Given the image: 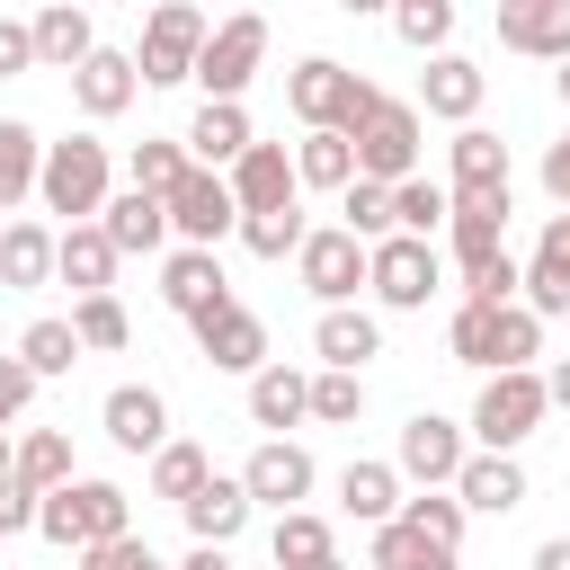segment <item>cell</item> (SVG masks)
I'll use <instances>...</instances> for the list:
<instances>
[{
	"label": "cell",
	"instance_id": "obj_32",
	"mask_svg": "<svg viewBox=\"0 0 570 570\" xmlns=\"http://www.w3.org/2000/svg\"><path fill=\"white\" fill-rule=\"evenodd\" d=\"M338 508H347L356 525H392V517H401V472H392V463H347V472H338Z\"/></svg>",
	"mask_w": 570,
	"mask_h": 570
},
{
	"label": "cell",
	"instance_id": "obj_19",
	"mask_svg": "<svg viewBox=\"0 0 570 570\" xmlns=\"http://www.w3.org/2000/svg\"><path fill=\"white\" fill-rule=\"evenodd\" d=\"M160 303H169L178 321H205L214 303H232V285H223V258H214V249H178V258L160 267Z\"/></svg>",
	"mask_w": 570,
	"mask_h": 570
},
{
	"label": "cell",
	"instance_id": "obj_51",
	"mask_svg": "<svg viewBox=\"0 0 570 570\" xmlns=\"http://www.w3.org/2000/svg\"><path fill=\"white\" fill-rule=\"evenodd\" d=\"M36 508H45V499L9 472V481H0V534H36Z\"/></svg>",
	"mask_w": 570,
	"mask_h": 570
},
{
	"label": "cell",
	"instance_id": "obj_17",
	"mask_svg": "<svg viewBox=\"0 0 570 570\" xmlns=\"http://www.w3.org/2000/svg\"><path fill=\"white\" fill-rule=\"evenodd\" d=\"M98 419H107V436H116L125 454H160V445H169V401H160L151 383H116V392L98 401Z\"/></svg>",
	"mask_w": 570,
	"mask_h": 570
},
{
	"label": "cell",
	"instance_id": "obj_21",
	"mask_svg": "<svg viewBox=\"0 0 570 570\" xmlns=\"http://www.w3.org/2000/svg\"><path fill=\"white\" fill-rule=\"evenodd\" d=\"M445 160H454V196H508V142L490 134V125H463L454 142H445Z\"/></svg>",
	"mask_w": 570,
	"mask_h": 570
},
{
	"label": "cell",
	"instance_id": "obj_11",
	"mask_svg": "<svg viewBox=\"0 0 570 570\" xmlns=\"http://www.w3.org/2000/svg\"><path fill=\"white\" fill-rule=\"evenodd\" d=\"M169 232L187 240V249H223L232 232H240V205H232V178L223 169H196L178 196H169Z\"/></svg>",
	"mask_w": 570,
	"mask_h": 570
},
{
	"label": "cell",
	"instance_id": "obj_1",
	"mask_svg": "<svg viewBox=\"0 0 570 570\" xmlns=\"http://www.w3.org/2000/svg\"><path fill=\"white\" fill-rule=\"evenodd\" d=\"M285 107L303 116V134H356V125L383 107V89H374L365 71H347V62L312 53V62H294V71H285Z\"/></svg>",
	"mask_w": 570,
	"mask_h": 570
},
{
	"label": "cell",
	"instance_id": "obj_52",
	"mask_svg": "<svg viewBox=\"0 0 570 570\" xmlns=\"http://www.w3.org/2000/svg\"><path fill=\"white\" fill-rule=\"evenodd\" d=\"M18 71H36V27L0 18V80H18Z\"/></svg>",
	"mask_w": 570,
	"mask_h": 570
},
{
	"label": "cell",
	"instance_id": "obj_59",
	"mask_svg": "<svg viewBox=\"0 0 570 570\" xmlns=\"http://www.w3.org/2000/svg\"><path fill=\"white\" fill-rule=\"evenodd\" d=\"M178 570H232V561H223V552H214V543H196V552H187V561H178Z\"/></svg>",
	"mask_w": 570,
	"mask_h": 570
},
{
	"label": "cell",
	"instance_id": "obj_13",
	"mask_svg": "<svg viewBox=\"0 0 570 570\" xmlns=\"http://www.w3.org/2000/svg\"><path fill=\"white\" fill-rule=\"evenodd\" d=\"M312 481H321V472H312V454H303L294 436H267V445L240 463V490H249V508H276V517H294V508L312 499Z\"/></svg>",
	"mask_w": 570,
	"mask_h": 570
},
{
	"label": "cell",
	"instance_id": "obj_22",
	"mask_svg": "<svg viewBox=\"0 0 570 570\" xmlns=\"http://www.w3.org/2000/svg\"><path fill=\"white\" fill-rule=\"evenodd\" d=\"M53 276L89 303V294H116V240L98 232V223H71L62 232V249H53Z\"/></svg>",
	"mask_w": 570,
	"mask_h": 570
},
{
	"label": "cell",
	"instance_id": "obj_61",
	"mask_svg": "<svg viewBox=\"0 0 570 570\" xmlns=\"http://www.w3.org/2000/svg\"><path fill=\"white\" fill-rule=\"evenodd\" d=\"M552 80H561V107H570V62H561V71H552Z\"/></svg>",
	"mask_w": 570,
	"mask_h": 570
},
{
	"label": "cell",
	"instance_id": "obj_39",
	"mask_svg": "<svg viewBox=\"0 0 570 570\" xmlns=\"http://www.w3.org/2000/svg\"><path fill=\"white\" fill-rule=\"evenodd\" d=\"M374 570H463L445 543H428L410 517H392V525H374Z\"/></svg>",
	"mask_w": 570,
	"mask_h": 570
},
{
	"label": "cell",
	"instance_id": "obj_27",
	"mask_svg": "<svg viewBox=\"0 0 570 570\" xmlns=\"http://www.w3.org/2000/svg\"><path fill=\"white\" fill-rule=\"evenodd\" d=\"M454 499L472 517H508V508H525V463L517 454H472L463 481H454Z\"/></svg>",
	"mask_w": 570,
	"mask_h": 570
},
{
	"label": "cell",
	"instance_id": "obj_50",
	"mask_svg": "<svg viewBox=\"0 0 570 570\" xmlns=\"http://www.w3.org/2000/svg\"><path fill=\"white\" fill-rule=\"evenodd\" d=\"M517 303H525L534 321H561V312H570V276H552V267L525 258V294H517Z\"/></svg>",
	"mask_w": 570,
	"mask_h": 570
},
{
	"label": "cell",
	"instance_id": "obj_9",
	"mask_svg": "<svg viewBox=\"0 0 570 570\" xmlns=\"http://www.w3.org/2000/svg\"><path fill=\"white\" fill-rule=\"evenodd\" d=\"M365 285H374V303H392V312H419V303L445 285V258H436V240H410V232H392V240H374V258H365Z\"/></svg>",
	"mask_w": 570,
	"mask_h": 570
},
{
	"label": "cell",
	"instance_id": "obj_41",
	"mask_svg": "<svg viewBox=\"0 0 570 570\" xmlns=\"http://www.w3.org/2000/svg\"><path fill=\"white\" fill-rule=\"evenodd\" d=\"M499 312H508V303H499ZM499 312H490V303H454V321H445V347H454V365H481V374H490Z\"/></svg>",
	"mask_w": 570,
	"mask_h": 570
},
{
	"label": "cell",
	"instance_id": "obj_40",
	"mask_svg": "<svg viewBox=\"0 0 570 570\" xmlns=\"http://www.w3.org/2000/svg\"><path fill=\"white\" fill-rule=\"evenodd\" d=\"M80 356H89V347H80L71 321H27V338H18V365H27L36 383H45V374H71Z\"/></svg>",
	"mask_w": 570,
	"mask_h": 570
},
{
	"label": "cell",
	"instance_id": "obj_35",
	"mask_svg": "<svg viewBox=\"0 0 570 570\" xmlns=\"http://www.w3.org/2000/svg\"><path fill=\"white\" fill-rule=\"evenodd\" d=\"M18 481H27L36 499L71 490V481H80V472H71V436H62V428H27V436H18Z\"/></svg>",
	"mask_w": 570,
	"mask_h": 570
},
{
	"label": "cell",
	"instance_id": "obj_2",
	"mask_svg": "<svg viewBox=\"0 0 570 570\" xmlns=\"http://www.w3.org/2000/svg\"><path fill=\"white\" fill-rule=\"evenodd\" d=\"M107 178H116L107 142H98V134H71V142H45L36 196H45V214H62V232H71V223H98V214H107Z\"/></svg>",
	"mask_w": 570,
	"mask_h": 570
},
{
	"label": "cell",
	"instance_id": "obj_15",
	"mask_svg": "<svg viewBox=\"0 0 570 570\" xmlns=\"http://www.w3.org/2000/svg\"><path fill=\"white\" fill-rule=\"evenodd\" d=\"M481 98H490V71H481L472 53H436V62L419 71V107H428V116H445L454 134L481 116Z\"/></svg>",
	"mask_w": 570,
	"mask_h": 570
},
{
	"label": "cell",
	"instance_id": "obj_43",
	"mask_svg": "<svg viewBox=\"0 0 570 570\" xmlns=\"http://www.w3.org/2000/svg\"><path fill=\"white\" fill-rule=\"evenodd\" d=\"M392 36H401V45H419V53L436 62V53H445V36H454V0H401V9H392Z\"/></svg>",
	"mask_w": 570,
	"mask_h": 570
},
{
	"label": "cell",
	"instance_id": "obj_64",
	"mask_svg": "<svg viewBox=\"0 0 570 570\" xmlns=\"http://www.w3.org/2000/svg\"><path fill=\"white\" fill-rule=\"evenodd\" d=\"M0 232H9V223H0Z\"/></svg>",
	"mask_w": 570,
	"mask_h": 570
},
{
	"label": "cell",
	"instance_id": "obj_23",
	"mask_svg": "<svg viewBox=\"0 0 570 570\" xmlns=\"http://www.w3.org/2000/svg\"><path fill=\"white\" fill-rule=\"evenodd\" d=\"M27 27H36V62H45V71H80V62L98 53V27H89V9H71V0L36 9Z\"/></svg>",
	"mask_w": 570,
	"mask_h": 570
},
{
	"label": "cell",
	"instance_id": "obj_4",
	"mask_svg": "<svg viewBox=\"0 0 570 570\" xmlns=\"http://www.w3.org/2000/svg\"><path fill=\"white\" fill-rule=\"evenodd\" d=\"M543 419H552L543 374H490V383H481V401H472V436H481V454H517Z\"/></svg>",
	"mask_w": 570,
	"mask_h": 570
},
{
	"label": "cell",
	"instance_id": "obj_6",
	"mask_svg": "<svg viewBox=\"0 0 570 570\" xmlns=\"http://www.w3.org/2000/svg\"><path fill=\"white\" fill-rule=\"evenodd\" d=\"M258 62H267V18H258V9L223 18V27L205 36V53H196L205 107H240V89H249V71H258Z\"/></svg>",
	"mask_w": 570,
	"mask_h": 570
},
{
	"label": "cell",
	"instance_id": "obj_29",
	"mask_svg": "<svg viewBox=\"0 0 570 570\" xmlns=\"http://www.w3.org/2000/svg\"><path fill=\"white\" fill-rule=\"evenodd\" d=\"M249 142H258L249 134V107H196V125H187V160L196 169H232Z\"/></svg>",
	"mask_w": 570,
	"mask_h": 570
},
{
	"label": "cell",
	"instance_id": "obj_54",
	"mask_svg": "<svg viewBox=\"0 0 570 570\" xmlns=\"http://www.w3.org/2000/svg\"><path fill=\"white\" fill-rule=\"evenodd\" d=\"M80 561H89V570H169L142 534H125V543H107V552H80Z\"/></svg>",
	"mask_w": 570,
	"mask_h": 570
},
{
	"label": "cell",
	"instance_id": "obj_18",
	"mask_svg": "<svg viewBox=\"0 0 570 570\" xmlns=\"http://www.w3.org/2000/svg\"><path fill=\"white\" fill-rule=\"evenodd\" d=\"M134 89H142V71H134V53H116V45H98V53L71 71V107H80V116H98V125H107V116H125V107H134Z\"/></svg>",
	"mask_w": 570,
	"mask_h": 570
},
{
	"label": "cell",
	"instance_id": "obj_36",
	"mask_svg": "<svg viewBox=\"0 0 570 570\" xmlns=\"http://www.w3.org/2000/svg\"><path fill=\"white\" fill-rule=\"evenodd\" d=\"M294 187H356V142L347 134H303L294 142Z\"/></svg>",
	"mask_w": 570,
	"mask_h": 570
},
{
	"label": "cell",
	"instance_id": "obj_62",
	"mask_svg": "<svg viewBox=\"0 0 570 570\" xmlns=\"http://www.w3.org/2000/svg\"><path fill=\"white\" fill-rule=\"evenodd\" d=\"M321 570H347V561H321Z\"/></svg>",
	"mask_w": 570,
	"mask_h": 570
},
{
	"label": "cell",
	"instance_id": "obj_30",
	"mask_svg": "<svg viewBox=\"0 0 570 570\" xmlns=\"http://www.w3.org/2000/svg\"><path fill=\"white\" fill-rule=\"evenodd\" d=\"M499 232H508V196H454V223H445V240H454V267H472V258L508 249Z\"/></svg>",
	"mask_w": 570,
	"mask_h": 570
},
{
	"label": "cell",
	"instance_id": "obj_3",
	"mask_svg": "<svg viewBox=\"0 0 570 570\" xmlns=\"http://www.w3.org/2000/svg\"><path fill=\"white\" fill-rule=\"evenodd\" d=\"M36 534L62 543V552H107V543L134 534V517H125V490L116 481H71V490H53L36 508Z\"/></svg>",
	"mask_w": 570,
	"mask_h": 570
},
{
	"label": "cell",
	"instance_id": "obj_42",
	"mask_svg": "<svg viewBox=\"0 0 570 570\" xmlns=\"http://www.w3.org/2000/svg\"><path fill=\"white\" fill-rule=\"evenodd\" d=\"M534 356H543V321H534L525 303H508V312H499V347H490V374H534Z\"/></svg>",
	"mask_w": 570,
	"mask_h": 570
},
{
	"label": "cell",
	"instance_id": "obj_7",
	"mask_svg": "<svg viewBox=\"0 0 570 570\" xmlns=\"http://www.w3.org/2000/svg\"><path fill=\"white\" fill-rule=\"evenodd\" d=\"M347 142H356V178H374V187L419 178V107H410V98H383Z\"/></svg>",
	"mask_w": 570,
	"mask_h": 570
},
{
	"label": "cell",
	"instance_id": "obj_28",
	"mask_svg": "<svg viewBox=\"0 0 570 570\" xmlns=\"http://www.w3.org/2000/svg\"><path fill=\"white\" fill-rule=\"evenodd\" d=\"M178 517H187V534H196V543H214V552H223V543L249 525V490H240V472H214Z\"/></svg>",
	"mask_w": 570,
	"mask_h": 570
},
{
	"label": "cell",
	"instance_id": "obj_56",
	"mask_svg": "<svg viewBox=\"0 0 570 570\" xmlns=\"http://www.w3.org/2000/svg\"><path fill=\"white\" fill-rule=\"evenodd\" d=\"M543 196H552V205L570 214V134H561V142L543 151Z\"/></svg>",
	"mask_w": 570,
	"mask_h": 570
},
{
	"label": "cell",
	"instance_id": "obj_33",
	"mask_svg": "<svg viewBox=\"0 0 570 570\" xmlns=\"http://www.w3.org/2000/svg\"><path fill=\"white\" fill-rule=\"evenodd\" d=\"M36 178H45V142H36V125L0 116V214H18V205L36 196Z\"/></svg>",
	"mask_w": 570,
	"mask_h": 570
},
{
	"label": "cell",
	"instance_id": "obj_63",
	"mask_svg": "<svg viewBox=\"0 0 570 570\" xmlns=\"http://www.w3.org/2000/svg\"><path fill=\"white\" fill-rule=\"evenodd\" d=\"M80 570H89V561H80Z\"/></svg>",
	"mask_w": 570,
	"mask_h": 570
},
{
	"label": "cell",
	"instance_id": "obj_49",
	"mask_svg": "<svg viewBox=\"0 0 570 570\" xmlns=\"http://www.w3.org/2000/svg\"><path fill=\"white\" fill-rule=\"evenodd\" d=\"M312 419L356 428V419H365V374H312Z\"/></svg>",
	"mask_w": 570,
	"mask_h": 570
},
{
	"label": "cell",
	"instance_id": "obj_38",
	"mask_svg": "<svg viewBox=\"0 0 570 570\" xmlns=\"http://www.w3.org/2000/svg\"><path fill=\"white\" fill-rule=\"evenodd\" d=\"M214 481V463H205V445H187V436H169L160 454H151V499H169V508H187L196 490Z\"/></svg>",
	"mask_w": 570,
	"mask_h": 570
},
{
	"label": "cell",
	"instance_id": "obj_8",
	"mask_svg": "<svg viewBox=\"0 0 570 570\" xmlns=\"http://www.w3.org/2000/svg\"><path fill=\"white\" fill-rule=\"evenodd\" d=\"M365 240L347 232V223H321V232H303V249H294V276L321 294V312H347L356 303V285H365Z\"/></svg>",
	"mask_w": 570,
	"mask_h": 570
},
{
	"label": "cell",
	"instance_id": "obj_34",
	"mask_svg": "<svg viewBox=\"0 0 570 570\" xmlns=\"http://www.w3.org/2000/svg\"><path fill=\"white\" fill-rule=\"evenodd\" d=\"M445 223H454V187H445V178H401V187H392V232L436 240Z\"/></svg>",
	"mask_w": 570,
	"mask_h": 570
},
{
	"label": "cell",
	"instance_id": "obj_25",
	"mask_svg": "<svg viewBox=\"0 0 570 570\" xmlns=\"http://www.w3.org/2000/svg\"><path fill=\"white\" fill-rule=\"evenodd\" d=\"M98 232L116 240V258H151V249L169 240V205H160V196H134V187H125V196H107Z\"/></svg>",
	"mask_w": 570,
	"mask_h": 570
},
{
	"label": "cell",
	"instance_id": "obj_53",
	"mask_svg": "<svg viewBox=\"0 0 570 570\" xmlns=\"http://www.w3.org/2000/svg\"><path fill=\"white\" fill-rule=\"evenodd\" d=\"M27 401H36V374L18 356H0V436H9V419H27Z\"/></svg>",
	"mask_w": 570,
	"mask_h": 570
},
{
	"label": "cell",
	"instance_id": "obj_37",
	"mask_svg": "<svg viewBox=\"0 0 570 570\" xmlns=\"http://www.w3.org/2000/svg\"><path fill=\"white\" fill-rule=\"evenodd\" d=\"M267 552H276V570H321V561H338V543H330V517H312V508L276 517Z\"/></svg>",
	"mask_w": 570,
	"mask_h": 570
},
{
	"label": "cell",
	"instance_id": "obj_14",
	"mask_svg": "<svg viewBox=\"0 0 570 570\" xmlns=\"http://www.w3.org/2000/svg\"><path fill=\"white\" fill-rule=\"evenodd\" d=\"M499 45L534 62H570V0H499Z\"/></svg>",
	"mask_w": 570,
	"mask_h": 570
},
{
	"label": "cell",
	"instance_id": "obj_20",
	"mask_svg": "<svg viewBox=\"0 0 570 570\" xmlns=\"http://www.w3.org/2000/svg\"><path fill=\"white\" fill-rule=\"evenodd\" d=\"M312 356H321V374H365V356H383V330H374V312H321L312 321Z\"/></svg>",
	"mask_w": 570,
	"mask_h": 570
},
{
	"label": "cell",
	"instance_id": "obj_60",
	"mask_svg": "<svg viewBox=\"0 0 570 570\" xmlns=\"http://www.w3.org/2000/svg\"><path fill=\"white\" fill-rule=\"evenodd\" d=\"M9 472H18V445H9V436H0V481H9Z\"/></svg>",
	"mask_w": 570,
	"mask_h": 570
},
{
	"label": "cell",
	"instance_id": "obj_26",
	"mask_svg": "<svg viewBox=\"0 0 570 570\" xmlns=\"http://www.w3.org/2000/svg\"><path fill=\"white\" fill-rule=\"evenodd\" d=\"M53 249H62L53 223H9V232H0V285H9V294L53 285Z\"/></svg>",
	"mask_w": 570,
	"mask_h": 570
},
{
	"label": "cell",
	"instance_id": "obj_16",
	"mask_svg": "<svg viewBox=\"0 0 570 570\" xmlns=\"http://www.w3.org/2000/svg\"><path fill=\"white\" fill-rule=\"evenodd\" d=\"M303 187H294V160H285V142H249L240 160H232V205L240 214H285Z\"/></svg>",
	"mask_w": 570,
	"mask_h": 570
},
{
	"label": "cell",
	"instance_id": "obj_58",
	"mask_svg": "<svg viewBox=\"0 0 570 570\" xmlns=\"http://www.w3.org/2000/svg\"><path fill=\"white\" fill-rule=\"evenodd\" d=\"M543 392H552V410H570V356H552V374H543Z\"/></svg>",
	"mask_w": 570,
	"mask_h": 570
},
{
	"label": "cell",
	"instance_id": "obj_48",
	"mask_svg": "<svg viewBox=\"0 0 570 570\" xmlns=\"http://www.w3.org/2000/svg\"><path fill=\"white\" fill-rule=\"evenodd\" d=\"M240 240H249V258H294L303 249V214L285 205V214H240Z\"/></svg>",
	"mask_w": 570,
	"mask_h": 570
},
{
	"label": "cell",
	"instance_id": "obj_46",
	"mask_svg": "<svg viewBox=\"0 0 570 570\" xmlns=\"http://www.w3.org/2000/svg\"><path fill=\"white\" fill-rule=\"evenodd\" d=\"M517 294H525V267H517L508 249H490V258L463 267V303H490V312H499V303H517Z\"/></svg>",
	"mask_w": 570,
	"mask_h": 570
},
{
	"label": "cell",
	"instance_id": "obj_45",
	"mask_svg": "<svg viewBox=\"0 0 570 570\" xmlns=\"http://www.w3.org/2000/svg\"><path fill=\"white\" fill-rule=\"evenodd\" d=\"M401 517H410V525H419L428 543H445V552H463V517H472V508H463L454 490H419V499H401Z\"/></svg>",
	"mask_w": 570,
	"mask_h": 570
},
{
	"label": "cell",
	"instance_id": "obj_31",
	"mask_svg": "<svg viewBox=\"0 0 570 570\" xmlns=\"http://www.w3.org/2000/svg\"><path fill=\"white\" fill-rule=\"evenodd\" d=\"M249 419L258 428H294V419H312V374H294V365H267V374H249Z\"/></svg>",
	"mask_w": 570,
	"mask_h": 570
},
{
	"label": "cell",
	"instance_id": "obj_55",
	"mask_svg": "<svg viewBox=\"0 0 570 570\" xmlns=\"http://www.w3.org/2000/svg\"><path fill=\"white\" fill-rule=\"evenodd\" d=\"M534 267L570 276V214H552V223H543V240H534Z\"/></svg>",
	"mask_w": 570,
	"mask_h": 570
},
{
	"label": "cell",
	"instance_id": "obj_10",
	"mask_svg": "<svg viewBox=\"0 0 570 570\" xmlns=\"http://www.w3.org/2000/svg\"><path fill=\"white\" fill-rule=\"evenodd\" d=\"M463 463H472V445H463V428H454V419L419 410V419L401 428V454H392V472H401V481H419V490H454V481H463Z\"/></svg>",
	"mask_w": 570,
	"mask_h": 570
},
{
	"label": "cell",
	"instance_id": "obj_24",
	"mask_svg": "<svg viewBox=\"0 0 570 570\" xmlns=\"http://www.w3.org/2000/svg\"><path fill=\"white\" fill-rule=\"evenodd\" d=\"M187 178H196L187 134H142V142H134V160H125V187H134V196H160V205H169Z\"/></svg>",
	"mask_w": 570,
	"mask_h": 570
},
{
	"label": "cell",
	"instance_id": "obj_57",
	"mask_svg": "<svg viewBox=\"0 0 570 570\" xmlns=\"http://www.w3.org/2000/svg\"><path fill=\"white\" fill-rule=\"evenodd\" d=\"M534 570H570V534H552V543H534Z\"/></svg>",
	"mask_w": 570,
	"mask_h": 570
},
{
	"label": "cell",
	"instance_id": "obj_47",
	"mask_svg": "<svg viewBox=\"0 0 570 570\" xmlns=\"http://www.w3.org/2000/svg\"><path fill=\"white\" fill-rule=\"evenodd\" d=\"M338 214H347V232L374 249V240H392V187H374V178H356L347 196H338Z\"/></svg>",
	"mask_w": 570,
	"mask_h": 570
},
{
	"label": "cell",
	"instance_id": "obj_5",
	"mask_svg": "<svg viewBox=\"0 0 570 570\" xmlns=\"http://www.w3.org/2000/svg\"><path fill=\"white\" fill-rule=\"evenodd\" d=\"M205 9H187V0H160L151 18H142V53H134V71H142V89H178V80H196V53H205Z\"/></svg>",
	"mask_w": 570,
	"mask_h": 570
},
{
	"label": "cell",
	"instance_id": "obj_12",
	"mask_svg": "<svg viewBox=\"0 0 570 570\" xmlns=\"http://www.w3.org/2000/svg\"><path fill=\"white\" fill-rule=\"evenodd\" d=\"M196 330V356L205 365H223V374H267V321L249 312V303H214L205 321H187Z\"/></svg>",
	"mask_w": 570,
	"mask_h": 570
},
{
	"label": "cell",
	"instance_id": "obj_44",
	"mask_svg": "<svg viewBox=\"0 0 570 570\" xmlns=\"http://www.w3.org/2000/svg\"><path fill=\"white\" fill-rule=\"evenodd\" d=\"M71 330H80V347H89V356H116V347L134 338V321H125V303H116V294L71 303Z\"/></svg>",
	"mask_w": 570,
	"mask_h": 570
}]
</instances>
